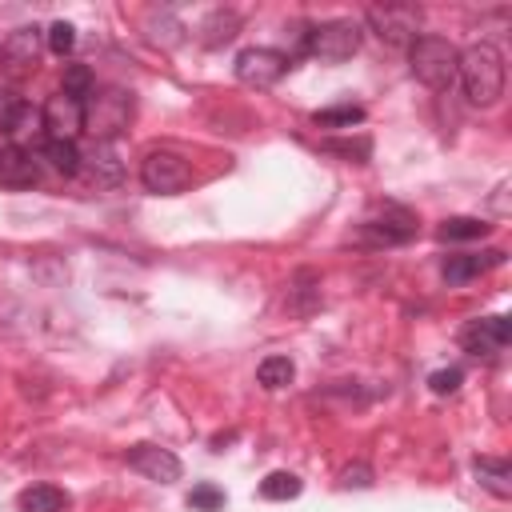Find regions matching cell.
<instances>
[{"label": "cell", "mask_w": 512, "mask_h": 512, "mask_svg": "<svg viewBox=\"0 0 512 512\" xmlns=\"http://www.w3.org/2000/svg\"><path fill=\"white\" fill-rule=\"evenodd\" d=\"M456 80L464 84L468 104L476 108H492L504 96V56L492 44H472L460 52V68Z\"/></svg>", "instance_id": "cell-1"}, {"label": "cell", "mask_w": 512, "mask_h": 512, "mask_svg": "<svg viewBox=\"0 0 512 512\" xmlns=\"http://www.w3.org/2000/svg\"><path fill=\"white\" fill-rule=\"evenodd\" d=\"M408 64H412V76L432 88V92H448L456 84V68H460V48L448 40V36H416L408 44Z\"/></svg>", "instance_id": "cell-2"}, {"label": "cell", "mask_w": 512, "mask_h": 512, "mask_svg": "<svg viewBox=\"0 0 512 512\" xmlns=\"http://www.w3.org/2000/svg\"><path fill=\"white\" fill-rule=\"evenodd\" d=\"M128 116H132V96H124L120 88H104L84 100V132H92V140L112 144V136L128 128Z\"/></svg>", "instance_id": "cell-3"}, {"label": "cell", "mask_w": 512, "mask_h": 512, "mask_svg": "<svg viewBox=\"0 0 512 512\" xmlns=\"http://www.w3.org/2000/svg\"><path fill=\"white\" fill-rule=\"evenodd\" d=\"M360 36L364 32H360L356 20H324V24H316V28L304 32V52L316 56V60H324V64H340V60L356 56Z\"/></svg>", "instance_id": "cell-4"}, {"label": "cell", "mask_w": 512, "mask_h": 512, "mask_svg": "<svg viewBox=\"0 0 512 512\" xmlns=\"http://www.w3.org/2000/svg\"><path fill=\"white\" fill-rule=\"evenodd\" d=\"M364 20L388 48H408L420 36V8L412 4H376L364 12Z\"/></svg>", "instance_id": "cell-5"}, {"label": "cell", "mask_w": 512, "mask_h": 512, "mask_svg": "<svg viewBox=\"0 0 512 512\" xmlns=\"http://www.w3.org/2000/svg\"><path fill=\"white\" fill-rule=\"evenodd\" d=\"M140 180H144L148 192L176 196V192H184V188L192 184V168H188L184 156L160 148V152H148V156H144V164H140Z\"/></svg>", "instance_id": "cell-6"}, {"label": "cell", "mask_w": 512, "mask_h": 512, "mask_svg": "<svg viewBox=\"0 0 512 512\" xmlns=\"http://www.w3.org/2000/svg\"><path fill=\"white\" fill-rule=\"evenodd\" d=\"M288 68H292V56L276 48H244L236 56V80L248 88H272Z\"/></svg>", "instance_id": "cell-7"}, {"label": "cell", "mask_w": 512, "mask_h": 512, "mask_svg": "<svg viewBox=\"0 0 512 512\" xmlns=\"http://www.w3.org/2000/svg\"><path fill=\"white\" fill-rule=\"evenodd\" d=\"M44 140H72L84 132V100L68 96V92H56L44 108Z\"/></svg>", "instance_id": "cell-8"}, {"label": "cell", "mask_w": 512, "mask_h": 512, "mask_svg": "<svg viewBox=\"0 0 512 512\" xmlns=\"http://www.w3.org/2000/svg\"><path fill=\"white\" fill-rule=\"evenodd\" d=\"M508 340H512V324H508L504 316L468 320V324L460 328V344H464V352H472V356H496V352L508 348Z\"/></svg>", "instance_id": "cell-9"}, {"label": "cell", "mask_w": 512, "mask_h": 512, "mask_svg": "<svg viewBox=\"0 0 512 512\" xmlns=\"http://www.w3.org/2000/svg\"><path fill=\"white\" fill-rule=\"evenodd\" d=\"M124 460H128V468H136L144 480H156V484L180 480V460H176V452H168V448H160V444H132Z\"/></svg>", "instance_id": "cell-10"}, {"label": "cell", "mask_w": 512, "mask_h": 512, "mask_svg": "<svg viewBox=\"0 0 512 512\" xmlns=\"http://www.w3.org/2000/svg\"><path fill=\"white\" fill-rule=\"evenodd\" d=\"M80 172L88 176V184L96 188H116L124 180V164L116 160V148L104 140H92L88 152H80Z\"/></svg>", "instance_id": "cell-11"}, {"label": "cell", "mask_w": 512, "mask_h": 512, "mask_svg": "<svg viewBox=\"0 0 512 512\" xmlns=\"http://www.w3.org/2000/svg\"><path fill=\"white\" fill-rule=\"evenodd\" d=\"M36 180H40V168H36L32 152L4 140L0 144V184L4 188H32Z\"/></svg>", "instance_id": "cell-12"}, {"label": "cell", "mask_w": 512, "mask_h": 512, "mask_svg": "<svg viewBox=\"0 0 512 512\" xmlns=\"http://www.w3.org/2000/svg\"><path fill=\"white\" fill-rule=\"evenodd\" d=\"M36 56H40V28H16L0 44V60L8 64V72H28Z\"/></svg>", "instance_id": "cell-13"}, {"label": "cell", "mask_w": 512, "mask_h": 512, "mask_svg": "<svg viewBox=\"0 0 512 512\" xmlns=\"http://www.w3.org/2000/svg\"><path fill=\"white\" fill-rule=\"evenodd\" d=\"M500 260H504V252H500V248L480 252V256H476V252H460V256H448L440 272H444V280H448V284H468V280L484 276L488 268H496Z\"/></svg>", "instance_id": "cell-14"}, {"label": "cell", "mask_w": 512, "mask_h": 512, "mask_svg": "<svg viewBox=\"0 0 512 512\" xmlns=\"http://www.w3.org/2000/svg\"><path fill=\"white\" fill-rule=\"evenodd\" d=\"M368 232L384 244H404V240L416 236V216L404 212V208H384L380 220H368Z\"/></svg>", "instance_id": "cell-15"}, {"label": "cell", "mask_w": 512, "mask_h": 512, "mask_svg": "<svg viewBox=\"0 0 512 512\" xmlns=\"http://www.w3.org/2000/svg\"><path fill=\"white\" fill-rule=\"evenodd\" d=\"M472 472H476V480H480L492 496H500V500L512 496V464H508L504 456H476V460H472Z\"/></svg>", "instance_id": "cell-16"}, {"label": "cell", "mask_w": 512, "mask_h": 512, "mask_svg": "<svg viewBox=\"0 0 512 512\" xmlns=\"http://www.w3.org/2000/svg\"><path fill=\"white\" fill-rule=\"evenodd\" d=\"M20 512H64L68 508V496L56 488V484H32L20 492Z\"/></svg>", "instance_id": "cell-17"}, {"label": "cell", "mask_w": 512, "mask_h": 512, "mask_svg": "<svg viewBox=\"0 0 512 512\" xmlns=\"http://www.w3.org/2000/svg\"><path fill=\"white\" fill-rule=\"evenodd\" d=\"M44 160L60 176H80V148L72 140H44Z\"/></svg>", "instance_id": "cell-18"}, {"label": "cell", "mask_w": 512, "mask_h": 512, "mask_svg": "<svg viewBox=\"0 0 512 512\" xmlns=\"http://www.w3.org/2000/svg\"><path fill=\"white\" fill-rule=\"evenodd\" d=\"M292 376H296V364H292L288 356H264L260 368H256V380H260V388H268V392L292 384Z\"/></svg>", "instance_id": "cell-19"}, {"label": "cell", "mask_w": 512, "mask_h": 512, "mask_svg": "<svg viewBox=\"0 0 512 512\" xmlns=\"http://www.w3.org/2000/svg\"><path fill=\"white\" fill-rule=\"evenodd\" d=\"M200 32H204V44H208V48H220V44H228V40L240 32V16H236V12H212V16L200 24Z\"/></svg>", "instance_id": "cell-20"}, {"label": "cell", "mask_w": 512, "mask_h": 512, "mask_svg": "<svg viewBox=\"0 0 512 512\" xmlns=\"http://www.w3.org/2000/svg\"><path fill=\"white\" fill-rule=\"evenodd\" d=\"M300 476L296 472H268L264 480H260V496L264 500H296L300 496Z\"/></svg>", "instance_id": "cell-21"}, {"label": "cell", "mask_w": 512, "mask_h": 512, "mask_svg": "<svg viewBox=\"0 0 512 512\" xmlns=\"http://www.w3.org/2000/svg\"><path fill=\"white\" fill-rule=\"evenodd\" d=\"M316 128H352V124H364V108L360 104H336V108H320L312 116Z\"/></svg>", "instance_id": "cell-22"}, {"label": "cell", "mask_w": 512, "mask_h": 512, "mask_svg": "<svg viewBox=\"0 0 512 512\" xmlns=\"http://www.w3.org/2000/svg\"><path fill=\"white\" fill-rule=\"evenodd\" d=\"M484 232H488V224L476 220V216H448V220L436 228V240H476V236H484Z\"/></svg>", "instance_id": "cell-23"}, {"label": "cell", "mask_w": 512, "mask_h": 512, "mask_svg": "<svg viewBox=\"0 0 512 512\" xmlns=\"http://www.w3.org/2000/svg\"><path fill=\"white\" fill-rule=\"evenodd\" d=\"M60 92H68V96H76V100H88L92 92H96V76H92V68L88 64H68L64 68V88Z\"/></svg>", "instance_id": "cell-24"}, {"label": "cell", "mask_w": 512, "mask_h": 512, "mask_svg": "<svg viewBox=\"0 0 512 512\" xmlns=\"http://www.w3.org/2000/svg\"><path fill=\"white\" fill-rule=\"evenodd\" d=\"M188 504H192L196 512H216V508H224V492H220L216 484H196V488L188 492Z\"/></svg>", "instance_id": "cell-25"}, {"label": "cell", "mask_w": 512, "mask_h": 512, "mask_svg": "<svg viewBox=\"0 0 512 512\" xmlns=\"http://www.w3.org/2000/svg\"><path fill=\"white\" fill-rule=\"evenodd\" d=\"M48 48H52L56 56H68V52L76 48V28H72L68 20H56V24L48 28Z\"/></svg>", "instance_id": "cell-26"}, {"label": "cell", "mask_w": 512, "mask_h": 512, "mask_svg": "<svg viewBox=\"0 0 512 512\" xmlns=\"http://www.w3.org/2000/svg\"><path fill=\"white\" fill-rule=\"evenodd\" d=\"M460 380H464V372H460V368H440V372H432V376H428V388H432L436 396H452V392L460 388Z\"/></svg>", "instance_id": "cell-27"}, {"label": "cell", "mask_w": 512, "mask_h": 512, "mask_svg": "<svg viewBox=\"0 0 512 512\" xmlns=\"http://www.w3.org/2000/svg\"><path fill=\"white\" fill-rule=\"evenodd\" d=\"M340 484L344 488H368L372 484V468L368 464H352V468L340 472Z\"/></svg>", "instance_id": "cell-28"}]
</instances>
